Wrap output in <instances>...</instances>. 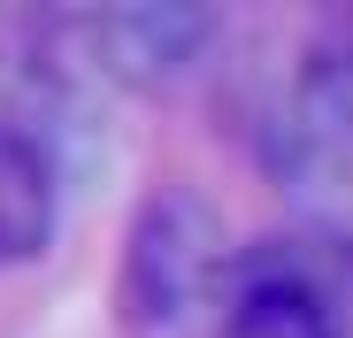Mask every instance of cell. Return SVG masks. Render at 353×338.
Wrapping results in <instances>:
<instances>
[{
	"mask_svg": "<svg viewBox=\"0 0 353 338\" xmlns=\"http://www.w3.org/2000/svg\"><path fill=\"white\" fill-rule=\"evenodd\" d=\"M54 223H62V169L39 139H23L0 116V269L39 261Z\"/></svg>",
	"mask_w": 353,
	"mask_h": 338,
	"instance_id": "cell-5",
	"label": "cell"
},
{
	"mask_svg": "<svg viewBox=\"0 0 353 338\" xmlns=\"http://www.w3.org/2000/svg\"><path fill=\"white\" fill-rule=\"evenodd\" d=\"M62 23H70V46L85 54V70L123 92L176 85L185 70H200V54L223 31V16L200 0H115V8H85Z\"/></svg>",
	"mask_w": 353,
	"mask_h": 338,
	"instance_id": "cell-4",
	"label": "cell"
},
{
	"mask_svg": "<svg viewBox=\"0 0 353 338\" xmlns=\"http://www.w3.org/2000/svg\"><path fill=\"white\" fill-rule=\"evenodd\" d=\"M230 338H353V254L330 231H276L230 261Z\"/></svg>",
	"mask_w": 353,
	"mask_h": 338,
	"instance_id": "cell-3",
	"label": "cell"
},
{
	"mask_svg": "<svg viewBox=\"0 0 353 338\" xmlns=\"http://www.w3.org/2000/svg\"><path fill=\"white\" fill-rule=\"evenodd\" d=\"M269 177L323 223H353V39H323L300 54L269 108Z\"/></svg>",
	"mask_w": 353,
	"mask_h": 338,
	"instance_id": "cell-2",
	"label": "cell"
},
{
	"mask_svg": "<svg viewBox=\"0 0 353 338\" xmlns=\"http://www.w3.org/2000/svg\"><path fill=\"white\" fill-rule=\"evenodd\" d=\"M230 223L208 192L161 185L139 200L123 239V338H230Z\"/></svg>",
	"mask_w": 353,
	"mask_h": 338,
	"instance_id": "cell-1",
	"label": "cell"
}]
</instances>
